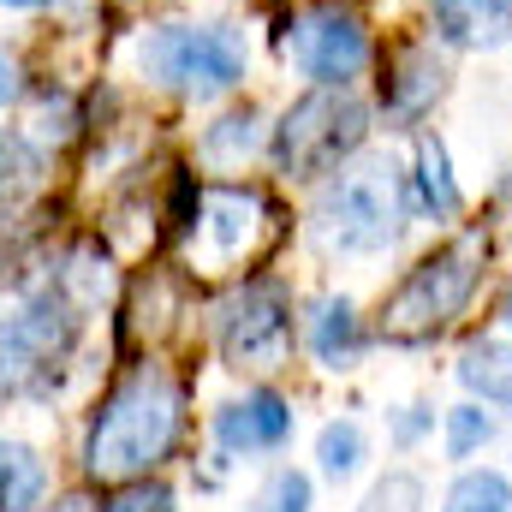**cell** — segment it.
I'll return each mask as SVG.
<instances>
[{
  "label": "cell",
  "instance_id": "6da1fadb",
  "mask_svg": "<svg viewBox=\"0 0 512 512\" xmlns=\"http://www.w3.org/2000/svg\"><path fill=\"white\" fill-rule=\"evenodd\" d=\"M185 441V382L167 364H137L108 387L84 429V477L90 483H131L155 477Z\"/></svg>",
  "mask_w": 512,
  "mask_h": 512
},
{
  "label": "cell",
  "instance_id": "7a4b0ae2",
  "mask_svg": "<svg viewBox=\"0 0 512 512\" xmlns=\"http://www.w3.org/2000/svg\"><path fill=\"white\" fill-rule=\"evenodd\" d=\"M411 215V179L387 161V155H364L346 161L340 173H328L316 209H310V239L322 256H382L399 245Z\"/></svg>",
  "mask_w": 512,
  "mask_h": 512
},
{
  "label": "cell",
  "instance_id": "3957f363",
  "mask_svg": "<svg viewBox=\"0 0 512 512\" xmlns=\"http://www.w3.org/2000/svg\"><path fill=\"white\" fill-rule=\"evenodd\" d=\"M477 280H483V233H459V239L435 245L387 292L382 340L387 346H429L435 334H447L459 322V310L471 304Z\"/></svg>",
  "mask_w": 512,
  "mask_h": 512
},
{
  "label": "cell",
  "instance_id": "277c9868",
  "mask_svg": "<svg viewBox=\"0 0 512 512\" xmlns=\"http://www.w3.org/2000/svg\"><path fill=\"white\" fill-rule=\"evenodd\" d=\"M364 137H370V108L352 84H310L268 131V155L286 179L310 185L340 173L364 149Z\"/></svg>",
  "mask_w": 512,
  "mask_h": 512
},
{
  "label": "cell",
  "instance_id": "5b68a950",
  "mask_svg": "<svg viewBox=\"0 0 512 512\" xmlns=\"http://www.w3.org/2000/svg\"><path fill=\"white\" fill-rule=\"evenodd\" d=\"M245 30L239 24H149L137 42V72L155 90L185 102H215L245 84Z\"/></svg>",
  "mask_w": 512,
  "mask_h": 512
},
{
  "label": "cell",
  "instance_id": "8992f818",
  "mask_svg": "<svg viewBox=\"0 0 512 512\" xmlns=\"http://www.w3.org/2000/svg\"><path fill=\"white\" fill-rule=\"evenodd\" d=\"M292 292L274 274H256L245 286H233L215 304V346L227 358V370L239 376H274L292 364Z\"/></svg>",
  "mask_w": 512,
  "mask_h": 512
},
{
  "label": "cell",
  "instance_id": "52a82bcc",
  "mask_svg": "<svg viewBox=\"0 0 512 512\" xmlns=\"http://www.w3.org/2000/svg\"><path fill=\"white\" fill-rule=\"evenodd\" d=\"M280 54L292 60V72L304 84H358L370 72L376 42H370V24L358 6L316 0L280 24Z\"/></svg>",
  "mask_w": 512,
  "mask_h": 512
},
{
  "label": "cell",
  "instance_id": "ba28073f",
  "mask_svg": "<svg viewBox=\"0 0 512 512\" xmlns=\"http://www.w3.org/2000/svg\"><path fill=\"white\" fill-rule=\"evenodd\" d=\"M268 215V197L256 185H209L203 191V221L191 239H203V256L215 268H239L256 256V239H262V221Z\"/></svg>",
  "mask_w": 512,
  "mask_h": 512
},
{
  "label": "cell",
  "instance_id": "9c48e42d",
  "mask_svg": "<svg viewBox=\"0 0 512 512\" xmlns=\"http://www.w3.org/2000/svg\"><path fill=\"white\" fill-rule=\"evenodd\" d=\"M292 423L298 417H292V399L286 393L251 387V393H239V399H227L215 411V441L233 459H256V453H280L292 441Z\"/></svg>",
  "mask_w": 512,
  "mask_h": 512
},
{
  "label": "cell",
  "instance_id": "30bf717a",
  "mask_svg": "<svg viewBox=\"0 0 512 512\" xmlns=\"http://www.w3.org/2000/svg\"><path fill=\"white\" fill-rule=\"evenodd\" d=\"M441 90H447V66H441V54L429 42H405L382 66V108H387L393 126L423 120L441 102Z\"/></svg>",
  "mask_w": 512,
  "mask_h": 512
},
{
  "label": "cell",
  "instance_id": "8fae6325",
  "mask_svg": "<svg viewBox=\"0 0 512 512\" xmlns=\"http://www.w3.org/2000/svg\"><path fill=\"white\" fill-rule=\"evenodd\" d=\"M304 346H310V358H316L322 370H352V364L364 358V346H370L358 304H352V298H334V292L316 298V304L304 310Z\"/></svg>",
  "mask_w": 512,
  "mask_h": 512
},
{
  "label": "cell",
  "instance_id": "7c38bea8",
  "mask_svg": "<svg viewBox=\"0 0 512 512\" xmlns=\"http://www.w3.org/2000/svg\"><path fill=\"white\" fill-rule=\"evenodd\" d=\"M429 18L447 48H501L512 36V0H429Z\"/></svg>",
  "mask_w": 512,
  "mask_h": 512
},
{
  "label": "cell",
  "instance_id": "4fadbf2b",
  "mask_svg": "<svg viewBox=\"0 0 512 512\" xmlns=\"http://www.w3.org/2000/svg\"><path fill=\"white\" fill-rule=\"evenodd\" d=\"M411 209L429 215V221H453L465 209V191L453 179V161H447V143L441 137H417V155H411Z\"/></svg>",
  "mask_w": 512,
  "mask_h": 512
},
{
  "label": "cell",
  "instance_id": "5bb4252c",
  "mask_svg": "<svg viewBox=\"0 0 512 512\" xmlns=\"http://www.w3.org/2000/svg\"><path fill=\"white\" fill-rule=\"evenodd\" d=\"M48 507V459L24 441L0 435V512H42Z\"/></svg>",
  "mask_w": 512,
  "mask_h": 512
},
{
  "label": "cell",
  "instance_id": "9a60e30c",
  "mask_svg": "<svg viewBox=\"0 0 512 512\" xmlns=\"http://www.w3.org/2000/svg\"><path fill=\"white\" fill-rule=\"evenodd\" d=\"M459 382H465L471 399L512 411V346L507 340H477V346H465V358H459Z\"/></svg>",
  "mask_w": 512,
  "mask_h": 512
},
{
  "label": "cell",
  "instance_id": "2e32d148",
  "mask_svg": "<svg viewBox=\"0 0 512 512\" xmlns=\"http://www.w3.org/2000/svg\"><path fill=\"white\" fill-rule=\"evenodd\" d=\"M262 114H256L251 102L245 108H227L215 126H203V155L215 161V167H233V161H245V155H256L262 149Z\"/></svg>",
  "mask_w": 512,
  "mask_h": 512
},
{
  "label": "cell",
  "instance_id": "e0dca14e",
  "mask_svg": "<svg viewBox=\"0 0 512 512\" xmlns=\"http://www.w3.org/2000/svg\"><path fill=\"white\" fill-rule=\"evenodd\" d=\"M364 453H370V441H364V423H352V417H334V423H322V435H316V465H322V477H352L358 465H364Z\"/></svg>",
  "mask_w": 512,
  "mask_h": 512
},
{
  "label": "cell",
  "instance_id": "ac0fdd59",
  "mask_svg": "<svg viewBox=\"0 0 512 512\" xmlns=\"http://www.w3.org/2000/svg\"><path fill=\"white\" fill-rule=\"evenodd\" d=\"M441 512H512V483L501 471H465L447 489Z\"/></svg>",
  "mask_w": 512,
  "mask_h": 512
},
{
  "label": "cell",
  "instance_id": "d6986e66",
  "mask_svg": "<svg viewBox=\"0 0 512 512\" xmlns=\"http://www.w3.org/2000/svg\"><path fill=\"white\" fill-rule=\"evenodd\" d=\"M495 411H483L477 399H465V405H453L447 411V459H471V453H483L489 441H495Z\"/></svg>",
  "mask_w": 512,
  "mask_h": 512
},
{
  "label": "cell",
  "instance_id": "ffe728a7",
  "mask_svg": "<svg viewBox=\"0 0 512 512\" xmlns=\"http://www.w3.org/2000/svg\"><path fill=\"white\" fill-rule=\"evenodd\" d=\"M96 512H173V489L161 477H131V483H114Z\"/></svg>",
  "mask_w": 512,
  "mask_h": 512
},
{
  "label": "cell",
  "instance_id": "44dd1931",
  "mask_svg": "<svg viewBox=\"0 0 512 512\" xmlns=\"http://www.w3.org/2000/svg\"><path fill=\"white\" fill-rule=\"evenodd\" d=\"M251 512H310V477H304V471H292V465L268 471V483L256 489Z\"/></svg>",
  "mask_w": 512,
  "mask_h": 512
},
{
  "label": "cell",
  "instance_id": "7402d4cb",
  "mask_svg": "<svg viewBox=\"0 0 512 512\" xmlns=\"http://www.w3.org/2000/svg\"><path fill=\"white\" fill-rule=\"evenodd\" d=\"M36 173H42V155L30 149V137H18V131L0 126V197L24 191V185H30Z\"/></svg>",
  "mask_w": 512,
  "mask_h": 512
},
{
  "label": "cell",
  "instance_id": "603a6c76",
  "mask_svg": "<svg viewBox=\"0 0 512 512\" xmlns=\"http://www.w3.org/2000/svg\"><path fill=\"white\" fill-rule=\"evenodd\" d=\"M358 512H423V477L417 471H387L382 483L364 495Z\"/></svg>",
  "mask_w": 512,
  "mask_h": 512
},
{
  "label": "cell",
  "instance_id": "cb8c5ba5",
  "mask_svg": "<svg viewBox=\"0 0 512 512\" xmlns=\"http://www.w3.org/2000/svg\"><path fill=\"white\" fill-rule=\"evenodd\" d=\"M429 423H435V411H423V405H405V411L393 417V447H417Z\"/></svg>",
  "mask_w": 512,
  "mask_h": 512
},
{
  "label": "cell",
  "instance_id": "d4e9b609",
  "mask_svg": "<svg viewBox=\"0 0 512 512\" xmlns=\"http://www.w3.org/2000/svg\"><path fill=\"white\" fill-rule=\"evenodd\" d=\"M18 90H24V84H18V60L0 48V108H12V102H18Z\"/></svg>",
  "mask_w": 512,
  "mask_h": 512
},
{
  "label": "cell",
  "instance_id": "484cf974",
  "mask_svg": "<svg viewBox=\"0 0 512 512\" xmlns=\"http://www.w3.org/2000/svg\"><path fill=\"white\" fill-rule=\"evenodd\" d=\"M42 512H96V501H84V495H60V501H48Z\"/></svg>",
  "mask_w": 512,
  "mask_h": 512
},
{
  "label": "cell",
  "instance_id": "4316f807",
  "mask_svg": "<svg viewBox=\"0 0 512 512\" xmlns=\"http://www.w3.org/2000/svg\"><path fill=\"white\" fill-rule=\"evenodd\" d=\"M6 12H42V6H54V0H0Z\"/></svg>",
  "mask_w": 512,
  "mask_h": 512
},
{
  "label": "cell",
  "instance_id": "83f0119b",
  "mask_svg": "<svg viewBox=\"0 0 512 512\" xmlns=\"http://www.w3.org/2000/svg\"><path fill=\"white\" fill-rule=\"evenodd\" d=\"M501 322H507V334H512V286H507V298H501Z\"/></svg>",
  "mask_w": 512,
  "mask_h": 512
}]
</instances>
